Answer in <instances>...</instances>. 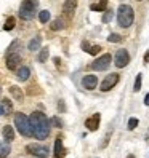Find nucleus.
I'll return each mask as SVG.
<instances>
[{
	"label": "nucleus",
	"mask_w": 149,
	"mask_h": 158,
	"mask_svg": "<svg viewBox=\"0 0 149 158\" xmlns=\"http://www.w3.org/2000/svg\"><path fill=\"white\" fill-rule=\"evenodd\" d=\"M31 126H32V133L37 139H46L50 136V120L46 118L45 114L42 112H32L31 117Z\"/></svg>",
	"instance_id": "obj_1"
},
{
	"label": "nucleus",
	"mask_w": 149,
	"mask_h": 158,
	"mask_svg": "<svg viewBox=\"0 0 149 158\" xmlns=\"http://www.w3.org/2000/svg\"><path fill=\"white\" fill-rule=\"evenodd\" d=\"M21 42L20 40H13L11 45L8 46V50L5 53V62H7V67L10 70H16V67L21 64Z\"/></svg>",
	"instance_id": "obj_2"
},
{
	"label": "nucleus",
	"mask_w": 149,
	"mask_h": 158,
	"mask_svg": "<svg viewBox=\"0 0 149 158\" xmlns=\"http://www.w3.org/2000/svg\"><path fill=\"white\" fill-rule=\"evenodd\" d=\"M133 19H135V11H133V8L130 6V5H120L117 8V23L120 27H130L133 24Z\"/></svg>",
	"instance_id": "obj_3"
},
{
	"label": "nucleus",
	"mask_w": 149,
	"mask_h": 158,
	"mask_svg": "<svg viewBox=\"0 0 149 158\" xmlns=\"http://www.w3.org/2000/svg\"><path fill=\"white\" fill-rule=\"evenodd\" d=\"M37 8H39V0H23L18 15H20L23 21H31V19H34Z\"/></svg>",
	"instance_id": "obj_4"
},
{
	"label": "nucleus",
	"mask_w": 149,
	"mask_h": 158,
	"mask_svg": "<svg viewBox=\"0 0 149 158\" xmlns=\"http://www.w3.org/2000/svg\"><path fill=\"white\" fill-rule=\"evenodd\" d=\"M15 126H16L18 131H20L21 136H24V137L34 136L32 126H31V120H29V117H27L26 114H21L20 112V114L15 115Z\"/></svg>",
	"instance_id": "obj_5"
},
{
	"label": "nucleus",
	"mask_w": 149,
	"mask_h": 158,
	"mask_svg": "<svg viewBox=\"0 0 149 158\" xmlns=\"http://www.w3.org/2000/svg\"><path fill=\"white\" fill-rule=\"evenodd\" d=\"M111 61H112V56H111L109 53H106V54H103V56H99L96 61H93L90 67H91L93 70H98V72L107 70L109 66H111Z\"/></svg>",
	"instance_id": "obj_6"
},
{
	"label": "nucleus",
	"mask_w": 149,
	"mask_h": 158,
	"mask_svg": "<svg viewBox=\"0 0 149 158\" xmlns=\"http://www.w3.org/2000/svg\"><path fill=\"white\" fill-rule=\"evenodd\" d=\"M26 150L29 152L31 155L37 156V158H46V156L50 155L48 147L40 145V144H27V145H26Z\"/></svg>",
	"instance_id": "obj_7"
},
{
	"label": "nucleus",
	"mask_w": 149,
	"mask_h": 158,
	"mask_svg": "<svg viewBox=\"0 0 149 158\" xmlns=\"http://www.w3.org/2000/svg\"><path fill=\"white\" fill-rule=\"evenodd\" d=\"M119 73H109V75L103 80V81H101V86H99V89L101 91H103V93H106V91H111V89H112L116 85H117V83H119Z\"/></svg>",
	"instance_id": "obj_8"
},
{
	"label": "nucleus",
	"mask_w": 149,
	"mask_h": 158,
	"mask_svg": "<svg viewBox=\"0 0 149 158\" xmlns=\"http://www.w3.org/2000/svg\"><path fill=\"white\" fill-rule=\"evenodd\" d=\"M128 62H130V53L127 50H119L116 53V56H114V64H116V67L119 69H124L128 66Z\"/></svg>",
	"instance_id": "obj_9"
},
{
	"label": "nucleus",
	"mask_w": 149,
	"mask_h": 158,
	"mask_svg": "<svg viewBox=\"0 0 149 158\" xmlns=\"http://www.w3.org/2000/svg\"><path fill=\"white\" fill-rule=\"evenodd\" d=\"M99 122H101V114H93L91 117L85 120V126L88 131H96L99 126Z\"/></svg>",
	"instance_id": "obj_10"
},
{
	"label": "nucleus",
	"mask_w": 149,
	"mask_h": 158,
	"mask_svg": "<svg viewBox=\"0 0 149 158\" xmlns=\"http://www.w3.org/2000/svg\"><path fill=\"white\" fill-rule=\"evenodd\" d=\"M53 153H55V158H63L66 155V148L63 145V137H56V141H55V148H53Z\"/></svg>",
	"instance_id": "obj_11"
},
{
	"label": "nucleus",
	"mask_w": 149,
	"mask_h": 158,
	"mask_svg": "<svg viewBox=\"0 0 149 158\" xmlns=\"http://www.w3.org/2000/svg\"><path fill=\"white\" fill-rule=\"evenodd\" d=\"M82 85L85 89H95L98 85V77L96 75H85L82 78Z\"/></svg>",
	"instance_id": "obj_12"
},
{
	"label": "nucleus",
	"mask_w": 149,
	"mask_h": 158,
	"mask_svg": "<svg viewBox=\"0 0 149 158\" xmlns=\"http://www.w3.org/2000/svg\"><path fill=\"white\" fill-rule=\"evenodd\" d=\"M77 8V0H64V5H63V11L66 16H72L74 11H76Z\"/></svg>",
	"instance_id": "obj_13"
},
{
	"label": "nucleus",
	"mask_w": 149,
	"mask_h": 158,
	"mask_svg": "<svg viewBox=\"0 0 149 158\" xmlns=\"http://www.w3.org/2000/svg\"><path fill=\"white\" fill-rule=\"evenodd\" d=\"M82 50L87 51L91 56H96V54L101 51V46L99 45H90V42H82Z\"/></svg>",
	"instance_id": "obj_14"
},
{
	"label": "nucleus",
	"mask_w": 149,
	"mask_h": 158,
	"mask_svg": "<svg viewBox=\"0 0 149 158\" xmlns=\"http://www.w3.org/2000/svg\"><path fill=\"white\" fill-rule=\"evenodd\" d=\"M16 77H18V80H20V81L29 80V77H31V69L26 67V66H21L20 69H18V72H16Z\"/></svg>",
	"instance_id": "obj_15"
},
{
	"label": "nucleus",
	"mask_w": 149,
	"mask_h": 158,
	"mask_svg": "<svg viewBox=\"0 0 149 158\" xmlns=\"http://www.w3.org/2000/svg\"><path fill=\"white\" fill-rule=\"evenodd\" d=\"M2 136H3V139H5L7 142L15 141V129H13V126H10V125L3 126V129H2Z\"/></svg>",
	"instance_id": "obj_16"
},
{
	"label": "nucleus",
	"mask_w": 149,
	"mask_h": 158,
	"mask_svg": "<svg viewBox=\"0 0 149 158\" xmlns=\"http://www.w3.org/2000/svg\"><path fill=\"white\" fill-rule=\"evenodd\" d=\"M40 46H42V37L37 35V37H34V39L29 42V45H27V50H29V51H39Z\"/></svg>",
	"instance_id": "obj_17"
},
{
	"label": "nucleus",
	"mask_w": 149,
	"mask_h": 158,
	"mask_svg": "<svg viewBox=\"0 0 149 158\" xmlns=\"http://www.w3.org/2000/svg\"><path fill=\"white\" fill-rule=\"evenodd\" d=\"M11 152V147H10V142L7 141H0V158H7Z\"/></svg>",
	"instance_id": "obj_18"
},
{
	"label": "nucleus",
	"mask_w": 149,
	"mask_h": 158,
	"mask_svg": "<svg viewBox=\"0 0 149 158\" xmlns=\"http://www.w3.org/2000/svg\"><path fill=\"white\" fill-rule=\"evenodd\" d=\"M3 109V115H10L13 114V104H11V101L8 99V98H3L2 99V106H0Z\"/></svg>",
	"instance_id": "obj_19"
},
{
	"label": "nucleus",
	"mask_w": 149,
	"mask_h": 158,
	"mask_svg": "<svg viewBox=\"0 0 149 158\" xmlns=\"http://www.w3.org/2000/svg\"><path fill=\"white\" fill-rule=\"evenodd\" d=\"M10 93H11V96L18 101V102H23V99H24V94H23V91H21V88H18V86H10Z\"/></svg>",
	"instance_id": "obj_20"
},
{
	"label": "nucleus",
	"mask_w": 149,
	"mask_h": 158,
	"mask_svg": "<svg viewBox=\"0 0 149 158\" xmlns=\"http://www.w3.org/2000/svg\"><path fill=\"white\" fill-rule=\"evenodd\" d=\"M107 8V0H99L96 5H90L91 11H104Z\"/></svg>",
	"instance_id": "obj_21"
},
{
	"label": "nucleus",
	"mask_w": 149,
	"mask_h": 158,
	"mask_svg": "<svg viewBox=\"0 0 149 158\" xmlns=\"http://www.w3.org/2000/svg\"><path fill=\"white\" fill-rule=\"evenodd\" d=\"M50 29H51L53 32H56V31H61V29H64V21L61 19V18H58V19H55V21L50 24Z\"/></svg>",
	"instance_id": "obj_22"
},
{
	"label": "nucleus",
	"mask_w": 149,
	"mask_h": 158,
	"mask_svg": "<svg viewBox=\"0 0 149 158\" xmlns=\"http://www.w3.org/2000/svg\"><path fill=\"white\" fill-rule=\"evenodd\" d=\"M48 56H50L48 48H40V50H39V56H37V59H39V62H46Z\"/></svg>",
	"instance_id": "obj_23"
},
{
	"label": "nucleus",
	"mask_w": 149,
	"mask_h": 158,
	"mask_svg": "<svg viewBox=\"0 0 149 158\" xmlns=\"http://www.w3.org/2000/svg\"><path fill=\"white\" fill-rule=\"evenodd\" d=\"M112 18H114V11H112V10H107V8H106V10L103 11V18H101V21H103L104 24H107V23L112 21Z\"/></svg>",
	"instance_id": "obj_24"
},
{
	"label": "nucleus",
	"mask_w": 149,
	"mask_h": 158,
	"mask_svg": "<svg viewBox=\"0 0 149 158\" xmlns=\"http://www.w3.org/2000/svg\"><path fill=\"white\" fill-rule=\"evenodd\" d=\"M39 21L42 23V24H46L50 21V11L48 10H42L40 13H39Z\"/></svg>",
	"instance_id": "obj_25"
},
{
	"label": "nucleus",
	"mask_w": 149,
	"mask_h": 158,
	"mask_svg": "<svg viewBox=\"0 0 149 158\" xmlns=\"http://www.w3.org/2000/svg\"><path fill=\"white\" fill-rule=\"evenodd\" d=\"M141 85H143V73H138L136 78H135V85H133V91L138 93L141 89Z\"/></svg>",
	"instance_id": "obj_26"
},
{
	"label": "nucleus",
	"mask_w": 149,
	"mask_h": 158,
	"mask_svg": "<svg viewBox=\"0 0 149 158\" xmlns=\"http://www.w3.org/2000/svg\"><path fill=\"white\" fill-rule=\"evenodd\" d=\"M122 40H124V37L119 35V34H109V37H107V42L109 43H120Z\"/></svg>",
	"instance_id": "obj_27"
},
{
	"label": "nucleus",
	"mask_w": 149,
	"mask_h": 158,
	"mask_svg": "<svg viewBox=\"0 0 149 158\" xmlns=\"http://www.w3.org/2000/svg\"><path fill=\"white\" fill-rule=\"evenodd\" d=\"M15 23H16V19H15L13 16L7 18V21H5V26H3V29H5V31H11L13 27H15Z\"/></svg>",
	"instance_id": "obj_28"
},
{
	"label": "nucleus",
	"mask_w": 149,
	"mask_h": 158,
	"mask_svg": "<svg viewBox=\"0 0 149 158\" xmlns=\"http://www.w3.org/2000/svg\"><path fill=\"white\" fill-rule=\"evenodd\" d=\"M50 126H55V128H63V120L59 117H53L50 120Z\"/></svg>",
	"instance_id": "obj_29"
},
{
	"label": "nucleus",
	"mask_w": 149,
	"mask_h": 158,
	"mask_svg": "<svg viewBox=\"0 0 149 158\" xmlns=\"http://www.w3.org/2000/svg\"><path fill=\"white\" fill-rule=\"evenodd\" d=\"M138 123H139L138 118H130L128 120V129H130V131H133V129L138 126Z\"/></svg>",
	"instance_id": "obj_30"
},
{
	"label": "nucleus",
	"mask_w": 149,
	"mask_h": 158,
	"mask_svg": "<svg viewBox=\"0 0 149 158\" xmlns=\"http://www.w3.org/2000/svg\"><path fill=\"white\" fill-rule=\"evenodd\" d=\"M143 61H144V64H146V66L149 64V50H147V51L144 53V59H143Z\"/></svg>",
	"instance_id": "obj_31"
},
{
	"label": "nucleus",
	"mask_w": 149,
	"mask_h": 158,
	"mask_svg": "<svg viewBox=\"0 0 149 158\" xmlns=\"http://www.w3.org/2000/svg\"><path fill=\"white\" fill-rule=\"evenodd\" d=\"M58 109L61 110V112H64V110H66V107H64V102H63V101H59V104H58Z\"/></svg>",
	"instance_id": "obj_32"
},
{
	"label": "nucleus",
	"mask_w": 149,
	"mask_h": 158,
	"mask_svg": "<svg viewBox=\"0 0 149 158\" xmlns=\"http://www.w3.org/2000/svg\"><path fill=\"white\" fill-rule=\"evenodd\" d=\"M144 104H146V106H149V93H147L146 98H144Z\"/></svg>",
	"instance_id": "obj_33"
},
{
	"label": "nucleus",
	"mask_w": 149,
	"mask_h": 158,
	"mask_svg": "<svg viewBox=\"0 0 149 158\" xmlns=\"http://www.w3.org/2000/svg\"><path fill=\"white\" fill-rule=\"evenodd\" d=\"M59 62H61L59 58H55V64H56V66H59Z\"/></svg>",
	"instance_id": "obj_34"
},
{
	"label": "nucleus",
	"mask_w": 149,
	"mask_h": 158,
	"mask_svg": "<svg viewBox=\"0 0 149 158\" xmlns=\"http://www.w3.org/2000/svg\"><path fill=\"white\" fill-rule=\"evenodd\" d=\"M0 115H3V109L2 107H0Z\"/></svg>",
	"instance_id": "obj_35"
},
{
	"label": "nucleus",
	"mask_w": 149,
	"mask_h": 158,
	"mask_svg": "<svg viewBox=\"0 0 149 158\" xmlns=\"http://www.w3.org/2000/svg\"><path fill=\"white\" fill-rule=\"evenodd\" d=\"M127 158H135V155H128Z\"/></svg>",
	"instance_id": "obj_36"
},
{
	"label": "nucleus",
	"mask_w": 149,
	"mask_h": 158,
	"mask_svg": "<svg viewBox=\"0 0 149 158\" xmlns=\"http://www.w3.org/2000/svg\"><path fill=\"white\" fill-rule=\"evenodd\" d=\"M0 93H2V88H0Z\"/></svg>",
	"instance_id": "obj_37"
}]
</instances>
